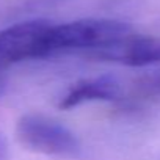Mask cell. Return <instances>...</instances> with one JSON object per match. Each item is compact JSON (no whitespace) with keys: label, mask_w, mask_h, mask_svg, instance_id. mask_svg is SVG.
<instances>
[{"label":"cell","mask_w":160,"mask_h":160,"mask_svg":"<svg viewBox=\"0 0 160 160\" xmlns=\"http://www.w3.org/2000/svg\"><path fill=\"white\" fill-rule=\"evenodd\" d=\"M133 33L135 30L129 24L113 19H78L53 24L50 50L52 57L69 52H83L91 57L126 41Z\"/></svg>","instance_id":"cell-1"},{"label":"cell","mask_w":160,"mask_h":160,"mask_svg":"<svg viewBox=\"0 0 160 160\" xmlns=\"http://www.w3.org/2000/svg\"><path fill=\"white\" fill-rule=\"evenodd\" d=\"M52 25L49 21L33 19L0 30V66L5 69L16 63L52 57Z\"/></svg>","instance_id":"cell-2"},{"label":"cell","mask_w":160,"mask_h":160,"mask_svg":"<svg viewBox=\"0 0 160 160\" xmlns=\"http://www.w3.org/2000/svg\"><path fill=\"white\" fill-rule=\"evenodd\" d=\"M16 135L27 149L57 157H74L80 151L77 137L61 122L44 115L28 113L19 118Z\"/></svg>","instance_id":"cell-3"},{"label":"cell","mask_w":160,"mask_h":160,"mask_svg":"<svg viewBox=\"0 0 160 160\" xmlns=\"http://www.w3.org/2000/svg\"><path fill=\"white\" fill-rule=\"evenodd\" d=\"M124 83L113 75L82 78L72 83L58 99V108L71 110L88 102H121Z\"/></svg>","instance_id":"cell-4"},{"label":"cell","mask_w":160,"mask_h":160,"mask_svg":"<svg viewBox=\"0 0 160 160\" xmlns=\"http://www.w3.org/2000/svg\"><path fill=\"white\" fill-rule=\"evenodd\" d=\"M91 58L133 68L160 66V38L133 33L126 41L110 49L96 52Z\"/></svg>","instance_id":"cell-5"},{"label":"cell","mask_w":160,"mask_h":160,"mask_svg":"<svg viewBox=\"0 0 160 160\" xmlns=\"http://www.w3.org/2000/svg\"><path fill=\"white\" fill-rule=\"evenodd\" d=\"M158 101H160V68H155L132 80V83L126 87L122 101L119 104L124 107H137Z\"/></svg>","instance_id":"cell-6"},{"label":"cell","mask_w":160,"mask_h":160,"mask_svg":"<svg viewBox=\"0 0 160 160\" xmlns=\"http://www.w3.org/2000/svg\"><path fill=\"white\" fill-rule=\"evenodd\" d=\"M8 158V144L3 137H0V160H7Z\"/></svg>","instance_id":"cell-7"},{"label":"cell","mask_w":160,"mask_h":160,"mask_svg":"<svg viewBox=\"0 0 160 160\" xmlns=\"http://www.w3.org/2000/svg\"><path fill=\"white\" fill-rule=\"evenodd\" d=\"M2 71H3V68H2V66H0V72H2Z\"/></svg>","instance_id":"cell-8"}]
</instances>
